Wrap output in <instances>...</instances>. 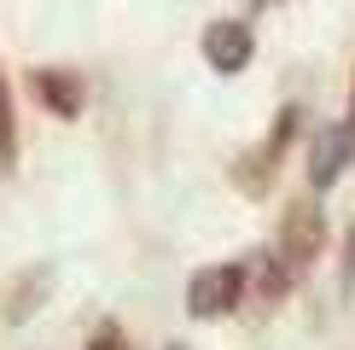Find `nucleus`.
I'll list each match as a JSON object with an SVG mask.
<instances>
[{"label": "nucleus", "instance_id": "nucleus-1", "mask_svg": "<svg viewBox=\"0 0 355 350\" xmlns=\"http://www.w3.org/2000/svg\"><path fill=\"white\" fill-rule=\"evenodd\" d=\"M245 262H216V269H198L187 281V315L192 321H221L245 303Z\"/></svg>", "mask_w": 355, "mask_h": 350}, {"label": "nucleus", "instance_id": "nucleus-6", "mask_svg": "<svg viewBox=\"0 0 355 350\" xmlns=\"http://www.w3.org/2000/svg\"><path fill=\"white\" fill-rule=\"evenodd\" d=\"M35 99H41L53 117H76L87 94H82V76H76V70H35Z\"/></svg>", "mask_w": 355, "mask_h": 350}, {"label": "nucleus", "instance_id": "nucleus-10", "mask_svg": "<svg viewBox=\"0 0 355 350\" xmlns=\"http://www.w3.org/2000/svg\"><path fill=\"white\" fill-rule=\"evenodd\" d=\"M169 350H187V344H169Z\"/></svg>", "mask_w": 355, "mask_h": 350}, {"label": "nucleus", "instance_id": "nucleus-8", "mask_svg": "<svg viewBox=\"0 0 355 350\" xmlns=\"http://www.w3.org/2000/svg\"><path fill=\"white\" fill-rule=\"evenodd\" d=\"M87 350H128V339H123V327H99L87 339Z\"/></svg>", "mask_w": 355, "mask_h": 350}, {"label": "nucleus", "instance_id": "nucleus-9", "mask_svg": "<svg viewBox=\"0 0 355 350\" xmlns=\"http://www.w3.org/2000/svg\"><path fill=\"white\" fill-rule=\"evenodd\" d=\"M344 123H355V82H349V117H344Z\"/></svg>", "mask_w": 355, "mask_h": 350}, {"label": "nucleus", "instance_id": "nucleus-7", "mask_svg": "<svg viewBox=\"0 0 355 350\" xmlns=\"http://www.w3.org/2000/svg\"><path fill=\"white\" fill-rule=\"evenodd\" d=\"M18 158V117H12V94H6V76H0V164Z\"/></svg>", "mask_w": 355, "mask_h": 350}, {"label": "nucleus", "instance_id": "nucleus-2", "mask_svg": "<svg viewBox=\"0 0 355 350\" xmlns=\"http://www.w3.org/2000/svg\"><path fill=\"white\" fill-rule=\"evenodd\" d=\"M320 251H327V216H320V204H315V199H297V204L286 210V222H279V245H274V257L286 262V274L297 281V274H303Z\"/></svg>", "mask_w": 355, "mask_h": 350}, {"label": "nucleus", "instance_id": "nucleus-5", "mask_svg": "<svg viewBox=\"0 0 355 350\" xmlns=\"http://www.w3.org/2000/svg\"><path fill=\"white\" fill-rule=\"evenodd\" d=\"M250 53H257L250 24H239V18H216V24H204V58H210L216 76H239V70L250 65Z\"/></svg>", "mask_w": 355, "mask_h": 350}, {"label": "nucleus", "instance_id": "nucleus-4", "mask_svg": "<svg viewBox=\"0 0 355 350\" xmlns=\"http://www.w3.org/2000/svg\"><path fill=\"white\" fill-rule=\"evenodd\" d=\"M355 164V123H332V128H315V146H309V187L327 193Z\"/></svg>", "mask_w": 355, "mask_h": 350}, {"label": "nucleus", "instance_id": "nucleus-3", "mask_svg": "<svg viewBox=\"0 0 355 350\" xmlns=\"http://www.w3.org/2000/svg\"><path fill=\"white\" fill-rule=\"evenodd\" d=\"M297 117H303L297 106H286V111L274 117V135L262 140L257 152H245V158H239V169H233V181H239L245 193H268V181H274V169H279V152H286V140L297 135Z\"/></svg>", "mask_w": 355, "mask_h": 350}]
</instances>
